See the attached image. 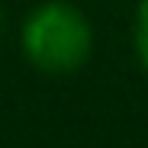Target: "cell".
Instances as JSON below:
<instances>
[{
	"label": "cell",
	"instance_id": "cell-3",
	"mask_svg": "<svg viewBox=\"0 0 148 148\" xmlns=\"http://www.w3.org/2000/svg\"><path fill=\"white\" fill-rule=\"evenodd\" d=\"M0 26H3V13H0Z\"/></svg>",
	"mask_w": 148,
	"mask_h": 148
},
{
	"label": "cell",
	"instance_id": "cell-2",
	"mask_svg": "<svg viewBox=\"0 0 148 148\" xmlns=\"http://www.w3.org/2000/svg\"><path fill=\"white\" fill-rule=\"evenodd\" d=\"M135 52H138V61L148 68V0H142L138 19H135Z\"/></svg>",
	"mask_w": 148,
	"mask_h": 148
},
{
	"label": "cell",
	"instance_id": "cell-1",
	"mask_svg": "<svg viewBox=\"0 0 148 148\" xmlns=\"http://www.w3.org/2000/svg\"><path fill=\"white\" fill-rule=\"evenodd\" d=\"M23 48L42 71H74L90 55V26L71 3H42L32 10L23 29Z\"/></svg>",
	"mask_w": 148,
	"mask_h": 148
}]
</instances>
